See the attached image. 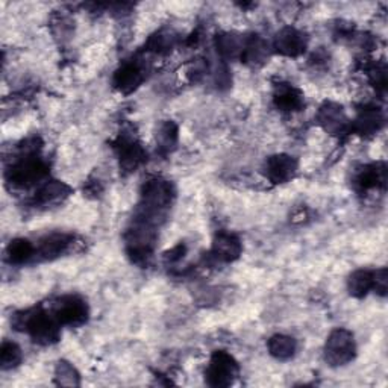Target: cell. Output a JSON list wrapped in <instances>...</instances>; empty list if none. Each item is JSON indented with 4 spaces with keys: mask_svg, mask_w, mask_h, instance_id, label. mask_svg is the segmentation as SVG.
Segmentation results:
<instances>
[{
    "mask_svg": "<svg viewBox=\"0 0 388 388\" xmlns=\"http://www.w3.org/2000/svg\"><path fill=\"white\" fill-rule=\"evenodd\" d=\"M16 323L38 345H52L60 338V322L44 311H26L23 316H17Z\"/></svg>",
    "mask_w": 388,
    "mask_h": 388,
    "instance_id": "6da1fadb",
    "label": "cell"
},
{
    "mask_svg": "<svg viewBox=\"0 0 388 388\" xmlns=\"http://www.w3.org/2000/svg\"><path fill=\"white\" fill-rule=\"evenodd\" d=\"M326 361L330 366H345L355 357V341L346 329H337L329 335L325 347Z\"/></svg>",
    "mask_w": 388,
    "mask_h": 388,
    "instance_id": "7a4b0ae2",
    "label": "cell"
},
{
    "mask_svg": "<svg viewBox=\"0 0 388 388\" xmlns=\"http://www.w3.org/2000/svg\"><path fill=\"white\" fill-rule=\"evenodd\" d=\"M45 173H48V167H45V164L38 156L29 153L26 156H23L20 161H17L11 167L8 172V179L11 184L14 185L28 187L43 179Z\"/></svg>",
    "mask_w": 388,
    "mask_h": 388,
    "instance_id": "3957f363",
    "label": "cell"
},
{
    "mask_svg": "<svg viewBox=\"0 0 388 388\" xmlns=\"http://www.w3.org/2000/svg\"><path fill=\"white\" fill-rule=\"evenodd\" d=\"M207 381L212 387H227L238 376L237 361L226 352H215L207 369Z\"/></svg>",
    "mask_w": 388,
    "mask_h": 388,
    "instance_id": "277c9868",
    "label": "cell"
},
{
    "mask_svg": "<svg viewBox=\"0 0 388 388\" xmlns=\"http://www.w3.org/2000/svg\"><path fill=\"white\" fill-rule=\"evenodd\" d=\"M55 317L60 325L81 326L85 323L88 317L87 303L81 298H77V296H65L56 305Z\"/></svg>",
    "mask_w": 388,
    "mask_h": 388,
    "instance_id": "5b68a950",
    "label": "cell"
},
{
    "mask_svg": "<svg viewBox=\"0 0 388 388\" xmlns=\"http://www.w3.org/2000/svg\"><path fill=\"white\" fill-rule=\"evenodd\" d=\"M116 151L119 153L120 166L132 172L139 166H141L146 159V152L141 144L136 141L135 136L129 134H122L116 143Z\"/></svg>",
    "mask_w": 388,
    "mask_h": 388,
    "instance_id": "8992f818",
    "label": "cell"
},
{
    "mask_svg": "<svg viewBox=\"0 0 388 388\" xmlns=\"http://www.w3.org/2000/svg\"><path fill=\"white\" fill-rule=\"evenodd\" d=\"M308 40L305 33L294 28H284L275 38V49L285 56H299L305 52Z\"/></svg>",
    "mask_w": 388,
    "mask_h": 388,
    "instance_id": "52a82bcc",
    "label": "cell"
},
{
    "mask_svg": "<svg viewBox=\"0 0 388 388\" xmlns=\"http://www.w3.org/2000/svg\"><path fill=\"white\" fill-rule=\"evenodd\" d=\"M296 170H298V161L289 155H275L269 158L266 163V176L273 184H284L290 180Z\"/></svg>",
    "mask_w": 388,
    "mask_h": 388,
    "instance_id": "ba28073f",
    "label": "cell"
},
{
    "mask_svg": "<svg viewBox=\"0 0 388 388\" xmlns=\"http://www.w3.org/2000/svg\"><path fill=\"white\" fill-rule=\"evenodd\" d=\"M144 79V70L139 63H128L114 75V87L122 93L128 95L135 88H139Z\"/></svg>",
    "mask_w": 388,
    "mask_h": 388,
    "instance_id": "9c48e42d",
    "label": "cell"
},
{
    "mask_svg": "<svg viewBox=\"0 0 388 388\" xmlns=\"http://www.w3.org/2000/svg\"><path fill=\"white\" fill-rule=\"evenodd\" d=\"M73 244V237L68 234H50L40 239L37 247V255L43 259H53L61 254L67 252L68 247Z\"/></svg>",
    "mask_w": 388,
    "mask_h": 388,
    "instance_id": "30bf717a",
    "label": "cell"
},
{
    "mask_svg": "<svg viewBox=\"0 0 388 388\" xmlns=\"http://www.w3.org/2000/svg\"><path fill=\"white\" fill-rule=\"evenodd\" d=\"M318 122H320L322 126L330 134L343 132L345 128L347 126V119L343 109L334 104H326L323 108H320V112H318Z\"/></svg>",
    "mask_w": 388,
    "mask_h": 388,
    "instance_id": "8fae6325",
    "label": "cell"
},
{
    "mask_svg": "<svg viewBox=\"0 0 388 388\" xmlns=\"http://www.w3.org/2000/svg\"><path fill=\"white\" fill-rule=\"evenodd\" d=\"M242 254L239 239L231 234H220L212 244V255L220 261H234Z\"/></svg>",
    "mask_w": 388,
    "mask_h": 388,
    "instance_id": "7c38bea8",
    "label": "cell"
},
{
    "mask_svg": "<svg viewBox=\"0 0 388 388\" xmlns=\"http://www.w3.org/2000/svg\"><path fill=\"white\" fill-rule=\"evenodd\" d=\"M275 104L282 111H299L303 107V96L291 85H279L275 93Z\"/></svg>",
    "mask_w": 388,
    "mask_h": 388,
    "instance_id": "4fadbf2b",
    "label": "cell"
},
{
    "mask_svg": "<svg viewBox=\"0 0 388 388\" xmlns=\"http://www.w3.org/2000/svg\"><path fill=\"white\" fill-rule=\"evenodd\" d=\"M376 287V271L358 270L349 279V290L352 296L362 298Z\"/></svg>",
    "mask_w": 388,
    "mask_h": 388,
    "instance_id": "5bb4252c",
    "label": "cell"
},
{
    "mask_svg": "<svg viewBox=\"0 0 388 388\" xmlns=\"http://www.w3.org/2000/svg\"><path fill=\"white\" fill-rule=\"evenodd\" d=\"M68 193H70V188H68L65 184H63V182L50 180V182H45V184L38 190L37 200L43 205H48V203L50 205L67 198Z\"/></svg>",
    "mask_w": 388,
    "mask_h": 388,
    "instance_id": "9a60e30c",
    "label": "cell"
},
{
    "mask_svg": "<svg viewBox=\"0 0 388 388\" xmlns=\"http://www.w3.org/2000/svg\"><path fill=\"white\" fill-rule=\"evenodd\" d=\"M6 254L13 264H23V262H28L33 255H37V249L28 239L17 238L9 243Z\"/></svg>",
    "mask_w": 388,
    "mask_h": 388,
    "instance_id": "2e32d148",
    "label": "cell"
},
{
    "mask_svg": "<svg viewBox=\"0 0 388 388\" xmlns=\"http://www.w3.org/2000/svg\"><path fill=\"white\" fill-rule=\"evenodd\" d=\"M385 184V168L376 166L364 167L357 176V185L361 190H370Z\"/></svg>",
    "mask_w": 388,
    "mask_h": 388,
    "instance_id": "e0dca14e",
    "label": "cell"
},
{
    "mask_svg": "<svg viewBox=\"0 0 388 388\" xmlns=\"http://www.w3.org/2000/svg\"><path fill=\"white\" fill-rule=\"evenodd\" d=\"M296 341L287 335H275L269 341V350L278 360H289L296 353Z\"/></svg>",
    "mask_w": 388,
    "mask_h": 388,
    "instance_id": "ac0fdd59",
    "label": "cell"
},
{
    "mask_svg": "<svg viewBox=\"0 0 388 388\" xmlns=\"http://www.w3.org/2000/svg\"><path fill=\"white\" fill-rule=\"evenodd\" d=\"M244 41L235 33H222L217 37V50L220 52L225 58H234V56H242Z\"/></svg>",
    "mask_w": 388,
    "mask_h": 388,
    "instance_id": "d6986e66",
    "label": "cell"
},
{
    "mask_svg": "<svg viewBox=\"0 0 388 388\" xmlns=\"http://www.w3.org/2000/svg\"><path fill=\"white\" fill-rule=\"evenodd\" d=\"M266 55H267V45L259 37H252L243 45L242 58L244 63L255 65L258 63H262V60L266 58Z\"/></svg>",
    "mask_w": 388,
    "mask_h": 388,
    "instance_id": "ffe728a7",
    "label": "cell"
},
{
    "mask_svg": "<svg viewBox=\"0 0 388 388\" xmlns=\"http://www.w3.org/2000/svg\"><path fill=\"white\" fill-rule=\"evenodd\" d=\"M156 143L159 151L170 152L173 151L178 144V126L173 122H166L158 129Z\"/></svg>",
    "mask_w": 388,
    "mask_h": 388,
    "instance_id": "44dd1931",
    "label": "cell"
},
{
    "mask_svg": "<svg viewBox=\"0 0 388 388\" xmlns=\"http://www.w3.org/2000/svg\"><path fill=\"white\" fill-rule=\"evenodd\" d=\"M382 123V117L379 116L378 111L367 109L360 114V117L355 120V129L360 134H373L378 131Z\"/></svg>",
    "mask_w": 388,
    "mask_h": 388,
    "instance_id": "7402d4cb",
    "label": "cell"
},
{
    "mask_svg": "<svg viewBox=\"0 0 388 388\" xmlns=\"http://www.w3.org/2000/svg\"><path fill=\"white\" fill-rule=\"evenodd\" d=\"M21 361V350L16 343L5 341L2 345V352H0V362L4 369H13L18 366Z\"/></svg>",
    "mask_w": 388,
    "mask_h": 388,
    "instance_id": "603a6c76",
    "label": "cell"
},
{
    "mask_svg": "<svg viewBox=\"0 0 388 388\" xmlns=\"http://www.w3.org/2000/svg\"><path fill=\"white\" fill-rule=\"evenodd\" d=\"M56 379L61 385H77V373L68 362H60L56 367Z\"/></svg>",
    "mask_w": 388,
    "mask_h": 388,
    "instance_id": "cb8c5ba5",
    "label": "cell"
}]
</instances>
